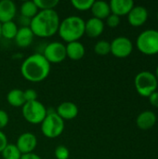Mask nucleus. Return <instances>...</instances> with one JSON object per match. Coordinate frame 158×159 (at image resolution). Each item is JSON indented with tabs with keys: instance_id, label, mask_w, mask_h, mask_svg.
I'll use <instances>...</instances> for the list:
<instances>
[{
	"instance_id": "obj_1",
	"label": "nucleus",
	"mask_w": 158,
	"mask_h": 159,
	"mask_svg": "<svg viewBox=\"0 0 158 159\" xmlns=\"http://www.w3.org/2000/svg\"><path fill=\"white\" fill-rule=\"evenodd\" d=\"M50 73V63L41 53H34L23 60L20 65L22 77L33 83L45 80Z\"/></svg>"
},
{
	"instance_id": "obj_2",
	"label": "nucleus",
	"mask_w": 158,
	"mask_h": 159,
	"mask_svg": "<svg viewBox=\"0 0 158 159\" xmlns=\"http://www.w3.org/2000/svg\"><path fill=\"white\" fill-rule=\"evenodd\" d=\"M60 23V16L55 9L39 10L38 13L31 20L29 27L34 36L46 38L51 37L58 33Z\"/></svg>"
},
{
	"instance_id": "obj_3",
	"label": "nucleus",
	"mask_w": 158,
	"mask_h": 159,
	"mask_svg": "<svg viewBox=\"0 0 158 159\" xmlns=\"http://www.w3.org/2000/svg\"><path fill=\"white\" fill-rule=\"evenodd\" d=\"M58 34L67 44L79 41L85 34V20L78 16L66 17L61 21Z\"/></svg>"
},
{
	"instance_id": "obj_4",
	"label": "nucleus",
	"mask_w": 158,
	"mask_h": 159,
	"mask_svg": "<svg viewBox=\"0 0 158 159\" xmlns=\"http://www.w3.org/2000/svg\"><path fill=\"white\" fill-rule=\"evenodd\" d=\"M64 126V120H62L55 111L47 114V116L41 123V132L47 139H56L62 134Z\"/></svg>"
},
{
	"instance_id": "obj_5",
	"label": "nucleus",
	"mask_w": 158,
	"mask_h": 159,
	"mask_svg": "<svg viewBox=\"0 0 158 159\" xmlns=\"http://www.w3.org/2000/svg\"><path fill=\"white\" fill-rule=\"evenodd\" d=\"M21 114L28 123L38 125L41 124L47 116V108L39 101L28 102L21 107Z\"/></svg>"
},
{
	"instance_id": "obj_6",
	"label": "nucleus",
	"mask_w": 158,
	"mask_h": 159,
	"mask_svg": "<svg viewBox=\"0 0 158 159\" xmlns=\"http://www.w3.org/2000/svg\"><path fill=\"white\" fill-rule=\"evenodd\" d=\"M134 83L137 92L143 97H149L156 90L158 86L156 76L148 71L139 73L135 77Z\"/></svg>"
},
{
	"instance_id": "obj_7",
	"label": "nucleus",
	"mask_w": 158,
	"mask_h": 159,
	"mask_svg": "<svg viewBox=\"0 0 158 159\" xmlns=\"http://www.w3.org/2000/svg\"><path fill=\"white\" fill-rule=\"evenodd\" d=\"M137 48L145 55L158 53V31L149 29L142 32L137 38Z\"/></svg>"
},
{
	"instance_id": "obj_8",
	"label": "nucleus",
	"mask_w": 158,
	"mask_h": 159,
	"mask_svg": "<svg viewBox=\"0 0 158 159\" xmlns=\"http://www.w3.org/2000/svg\"><path fill=\"white\" fill-rule=\"evenodd\" d=\"M42 54L49 63H60L67 58L65 45L59 41L48 43Z\"/></svg>"
},
{
	"instance_id": "obj_9",
	"label": "nucleus",
	"mask_w": 158,
	"mask_h": 159,
	"mask_svg": "<svg viewBox=\"0 0 158 159\" xmlns=\"http://www.w3.org/2000/svg\"><path fill=\"white\" fill-rule=\"evenodd\" d=\"M111 53L117 58H126L129 56L133 49V45L130 39L126 36H118L111 43Z\"/></svg>"
},
{
	"instance_id": "obj_10",
	"label": "nucleus",
	"mask_w": 158,
	"mask_h": 159,
	"mask_svg": "<svg viewBox=\"0 0 158 159\" xmlns=\"http://www.w3.org/2000/svg\"><path fill=\"white\" fill-rule=\"evenodd\" d=\"M16 146L21 155L34 153L37 146V138L32 132H24L19 136L16 142Z\"/></svg>"
},
{
	"instance_id": "obj_11",
	"label": "nucleus",
	"mask_w": 158,
	"mask_h": 159,
	"mask_svg": "<svg viewBox=\"0 0 158 159\" xmlns=\"http://www.w3.org/2000/svg\"><path fill=\"white\" fill-rule=\"evenodd\" d=\"M148 18V11L142 6H134L128 14V20L130 25L139 27L144 24Z\"/></svg>"
},
{
	"instance_id": "obj_12",
	"label": "nucleus",
	"mask_w": 158,
	"mask_h": 159,
	"mask_svg": "<svg viewBox=\"0 0 158 159\" xmlns=\"http://www.w3.org/2000/svg\"><path fill=\"white\" fill-rule=\"evenodd\" d=\"M57 115L62 120H73L78 115V107L74 102H63L60 103L56 109Z\"/></svg>"
},
{
	"instance_id": "obj_13",
	"label": "nucleus",
	"mask_w": 158,
	"mask_h": 159,
	"mask_svg": "<svg viewBox=\"0 0 158 159\" xmlns=\"http://www.w3.org/2000/svg\"><path fill=\"white\" fill-rule=\"evenodd\" d=\"M17 14L16 4L11 0L0 1V23L12 21Z\"/></svg>"
},
{
	"instance_id": "obj_14",
	"label": "nucleus",
	"mask_w": 158,
	"mask_h": 159,
	"mask_svg": "<svg viewBox=\"0 0 158 159\" xmlns=\"http://www.w3.org/2000/svg\"><path fill=\"white\" fill-rule=\"evenodd\" d=\"M104 30V22L97 18H90L85 21V34L90 38H96L100 36Z\"/></svg>"
},
{
	"instance_id": "obj_15",
	"label": "nucleus",
	"mask_w": 158,
	"mask_h": 159,
	"mask_svg": "<svg viewBox=\"0 0 158 159\" xmlns=\"http://www.w3.org/2000/svg\"><path fill=\"white\" fill-rule=\"evenodd\" d=\"M111 13L118 17L128 15L134 7L132 0H112L109 3Z\"/></svg>"
},
{
	"instance_id": "obj_16",
	"label": "nucleus",
	"mask_w": 158,
	"mask_h": 159,
	"mask_svg": "<svg viewBox=\"0 0 158 159\" xmlns=\"http://www.w3.org/2000/svg\"><path fill=\"white\" fill-rule=\"evenodd\" d=\"M34 38V34L30 29V27H20L19 28L14 40L18 47L27 48L33 43Z\"/></svg>"
},
{
	"instance_id": "obj_17",
	"label": "nucleus",
	"mask_w": 158,
	"mask_h": 159,
	"mask_svg": "<svg viewBox=\"0 0 158 159\" xmlns=\"http://www.w3.org/2000/svg\"><path fill=\"white\" fill-rule=\"evenodd\" d=\"M65 48H66V57L72 61L81 60L86 53V48L84 45L79 41L68 43L65 46Z\"/></svg>"
},
{
	"instance_id": "obj_18",
	"label": "nucleus",
	"mask_w": 158,
	"mask_h": 159,
	"mask_svg": "<svg viewBox=\"0 0 158 159\" xmlns=\"http://www.w3.org/2000/svg\"><path fill=\"white\" fill-rule=\"evenodd\" d=\"M156 122V116L152 111H144L141 113L136 119V124L141 129H149L155 126Z\"/></svg>"
},
{
	"instance_id": "obj_19",
	"label": "nucleus",
	"mask_w": 158,
	"mask_h": 159,
	"mask_svg": "<svg viewBox=\"0 0 158 159\" xmlns=\"http://www.w3.org/2000/svg\"><path fill=\"white\" fill-rule=\"evenodd\" d=\"M90 10H91L94 18H97L102 20L103 19H107V17L111 14L109 3H107L105 1H102V0L94 1Z\"/></svg>"
},
{
	"instance_id": "obj_20",
	"label": "nucleus",
	"mask_w": 158,
	"mask_h": 159,
	"mask_svg": "<svg viewBox=\"0 0 158 159\" xmlns=\"http://www.w3.org/2000/svg\"><path fill=\"white\" fill-rule=\"evenodd\" d=\"M7 101L9 105L13 107H22L25 104L23 90L20 89H13L7 94Z\"/></svg>"
},
{
	"instance_id": "obj_21",
	"label": "nucleus",
	"mask_w": 158,
	"mask_h": 159,
	"mask_svg": "<svg viewBox=\"0 0 158 159\" xmlns=\"http://www.w3.org/2000/svg\"><path fill=\"white\" fill-rule=\"evenodd\" d=\"M39 9L36 7L34 1H25L20 5V16L25 17L29 20H32L37 13Z\"/></svg>"
},
{
	"instance_id": "obj_22",
	"label": "nucleus",
	"mask_w": 158,
	"mask_h": 159,
	"mask_svg": "<svg viewBox=\"0 0 158 159\" xmlns=\"http://www.w3.org/2000/svg\"><path fill=\"white\" fill-rule=\"evenodd\" d=\"M18 26L16 22L7 21L5 23H1V37H4L6 39H14L17 33H18Z\"/></svg>"
},
{
	"instance_id": "obj_23",
	"label": "nucleus",
	"mask_w": 158,
	"mask_h": 159,
	"mask_svg": "<svg viewBox=\"0 0 158 159\" xmlns=\"http://www.w3.org/2000/svg\"><path fill=\"white\" fill-rule=\"evenodd\" d=\"M2 157L4 159H20L21 153L16 146V144L8 143L2 151Z\"/></svg>"
},
{
	"instance_id": "obj_24",
	"label": "nucleus",
	"mask_w": 158,
	"mask_h": 159,
	"mask_svg": "<svg viewBox=\"0 0 158 159\" xmlns=\"http://www.w3.org/2000/svg\"><path fill=\"white\" fill-rule=\"evenodd\" d=\"M94 52L101 56H105L111 53V45L108 41L100 40L94 46Z\"/></svg>"
},
{
	"instance_id": "obj_25",
	"label": "nucleus",
	"mask_w": 158,
	"mask_h": 159,
	"mask_svg": "<svg viewBox=\"0 0 158 159\" xmlns=\"http://www.w3.org/2000/svg\"><path fill=\"white\" fill-rule=\"evenodd\" d=\"M39 10H53L59 4L58 0H34Z\"/></svg>"
},
{
	"instance_id": "obj_26",
	"label": "nucleus",
	"mask_w": 158,
	"mask_h": 159,
	"mask_svg": "<svg viewBox=\"0 0 158 159\" xmlns=\"http://www.w3.org/2000/svg\"><path fill=\"white\" fill-rule=\"evenodd\" d=\"M94 0H72V6L79 11H87L91 9Z\"/></svg>"
},
{
	"instance_id": "obj_27",
	"label": "nucleus",
	"mask_w": 158,
	"mask_h": 159,
	"mask_svg": "<svg viewBox=\"0 0 158 159\" xmlns=\"http://www.w3.org/2000/svg\"><path fill=\"white\" fill-rule=\"evenodd\" d=\"M56 159H68L70 157L69 149L64 145H59L56 147L54 152Z\"/></svg>"
},
{
	"instance_id": "obj_28",
	"label": "nucleus",
	"mask_w": 158,
	"mask_h": 159,
	"mask_svg": "<svg viewBox=\"0 0 158 159\" xmlns=\"http://www.w3.org/2000/svg\"><path fill=\"white\" fill-rule=\"evenodd\" d=\"M119 23H120V17H118L115 14L111 13L106 19V24L111 28H115V27L118 26Z\"/></svg>"
},
{
	"instance_id": "obj_29",
	"label": "nucleus",
	"mask_w": 158,
	"mask_h": 159,
	"mask_svg": "<svg viewBox=\"0 0 158 159\" xmlns=\"http://www.w3.org/2000/svg\"><path fill=\"white\" fill-rule=\"evenodd\" d=\"M23 94H24V99H25L26 102L37 101V92L34 89H28L23 91Z\"/></svg>"
},
{
	"instance_id": "obj_30",
	"label": "nucleus",
	"mask_w": 158,
	"mask_h": 159,
	"mask_svg": "<svg viewBox=\"0 0 158 159\" xmlns=\"http://www.w3.org/2000/svg\"><path fill=\"white\" fill-rule=\"evenodd\" d=\"M8 121H9V117L7 113L5 110L0 109V130H2L7 126Z\"/></svg>"
},
{
	"instance_id": "obj_31",
	"label": "nucleus",
	"mask_w": 158,
	"mask_h": 159,
	"mask_svg": "<svg viewBox=\"0 0 158 159\" xmlns=\"http://www.w3.org/2000/svg\"><path fill=\"white\" fill-rule=\"evenodd\" d=\"M8 144V142H7V138L6 136V134L0 130V153H2V151L5 149V147Z\"/></svg>"
},
{
	"instance_id": "obj_32",
	"label": "nucleus",
	"mask_w": 158,
	"mask_h": 159,
	"mask_svg": "<svg viewBox=\"0 0 158 159\" xmlns=\"http://www.w3.org/2000/svg\"><path fill=\"white\" fill-rule=\"evenodd\" d=\"M149 101H150V103L155 106V107H157L158 108V92L157 91H155L154 93H152L150 96H149Z\"/></svg>"
},
{
	"instance_id": "obj_33",
	"label": "nucleus",
	"mask_w": 158,
	"mask_h": 159,
	"mask_svg": "<svg viewBox=\"0 0 158 159\" xmlns=\"http://www.w3.org/2000/svg\"><path fill=\"white\" fill-rule=\"evenodd\" d=\"M20 159H42L38 155L34 154V153H30V154H25V155H21Z\"/></svg>"
},
{
	"instance_id": "obj_34",
	"label": "nucleus",
	"mask_w": 158,
	"mask_h": 159,
	"mask_svg": "<svg viewBox=\"0 0 158 159\" xmlns=\"http://www.w3.org/2000/svg\"><path fill=\"white\" fill-rule=\"evenodd\" d=\"M156 78H157V80H158V66H157V68H156Z\"/></svg>"
},
{
	"instance_id": "obj_35",
	"label": "nucleus",
	"mask_w": 158,
	"mask_h": 159,
	"mask_svg": "<svg viewBox=\"0 0 158 159\" xmlns=\"http://www.w3.org/2000/svg\"><path fill=\"white\" fill-rule=\"evenodd\" d=\"M0 38H1V23H0Z\"/></svg>"
},
{
	"instance_id": "obj_36",
	"label": "nucleus",
	"mask_w": 158,
	"mask_h": 159,
	"mask_svg": "<svg viewBox=\"0 0 158 159\" xmlns=\"http://www.w3.org/2000/svg\"><path fill=\"white\" fill-rule=\"evenodd\" d=\"M157 20H158V13H157Z\"/></svg>"
}]
</instances>
